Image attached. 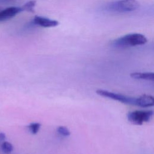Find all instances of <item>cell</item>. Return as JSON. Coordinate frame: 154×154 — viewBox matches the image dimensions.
I'll use <instances>...</instances> for the list:
<instances>
[{"label": "cell", "instance_id": "obj_1", "mask_svg": "<svg viewBox=\"0 0 154 154\" xmlns=\"http://www.w3.org/2000/svg\"><path fill=\"white\" fill-rule=\"evenodd\" d=\"M147 42V38L144 35L139 33H132L114 40L112 42V45L116 48H124L142 45Z\"/></svg>", "mask_w": 154, "mask_h": 154}, {"label": "cell", "instance_id": "obj_2", "mask_svg": "<svg viewBox=\"0 0 154 154\" xmlns=\"http://www.w3.org/2000/svg\"><path fill=\"white\" fill-rule=\"evenodd\" d=\"M140 4L136 0H117L108 3L105 10L113 13H128L136 10Z\"/></svg>", "mask_w": 154, "mask_h": 154}, {"label": "cell", "instance_id": "obj_3", "mask_svg": "<svg viewBox=\"0 0 154 154\" xmlns=\"http://www.w3.org/2000/svg\"><path fill=\"white\" fill-rule=\"evenodd\" d=\"M153 116L152 110H135L129 112L127 115L128 120L132 123L141 125L149 122Z\"/></svg>", "mask_w": 154, "mask_h": 154}, {"label": "cell", "instance_id": "obj_4", "mask_svg": "<svg viewBox=\"0 0 154 154\" xmlns=\"http://www.w3.org/2000/svg\"><path fill=\"white\" fill-rule=\"evenodd\" d=\"M96 93L101 96L108 97L115 100H117L119 102H120L126 104H131V105H135V100L136 97H129L128 96H125L122 94L114 93L112 91H109L107 90H97L96 91Z\"/></svg>", "mask_w": 154, "mask_h": 154}, {"label": "cell", "instance_id": "obj_5", "mask_svg": "<svg viewBox=\"0 0 154 154\" xmlns=\"http://www.w3.org/2000/svg\"><path fill=\"white\" fill-rule=\"evenodd\" d=\"M21 7H10L0 11V22L8 20L22 11Z\"/></svg>", "mask_w": 154, "mask_h": 154}, {"label": "cell", "instance_id": "obj_6", "mask_svg": "<svg viewBox=\"0 0 154 154\" xmlns=\"http://www.w3.org/2000/svg\"><path fill=\"white\" fill-rule=\"evenodd\" d=\"M33 22L35 25L45 28L55 27L59 25V22L55 20H52L47 17L38 16L34 17Z\"/></svg>", "mask_w": 154, "mask_h": 154}, {"label": "cell", "instance_id": "obj_7", "mask_svg": "<svg viewBox=\"0 0 154 154\" xmlns=\"http://www.w3.org/2000/svg\"><path fill=\"white\" fill-rule=\"evenodd\" d=\"M154 105V98L153 96L147 94H143L136 97L135 105L141 107H150Z\"/></svg>", "mask_w": 154, "mask_h": 154}, {"label": "cell", "instance_id": "obj_8", "mask_svg": "<svg viewBox=\"0 0 154 154\" xmlns=\"http://www.w3.org/2000/svg\"><path fill=\"white\" fill-rule=\"evenodd\" d=\"M130 76L135 79L153 81L154 79V73L153 72H134L131 73Z\"/></svg>", "mask_w": 154, "mask_h": 154}, {"label": "cell", "instance_id": "obj_9", "mask_svg": "<svg viewBox=\"0 0 154 154\" xmlns=\"http://www.w3.org/2000/svg\"><path fill=\"white\" fill-rule=\"evenodd\" d=\"M35 4H36V1L35 0H31L25 3L21 8L23 11L25 10L29 12H33L34 7H35Z\"/></svg>", "mask_w": 154, "mask_h": 154}, {"label": "cell", "instance_id": "obj_10", "mask_svg": "<svg viewBox=\"0 0 154 154\" xmlns=\"http://www.w3.org/2000/svg\"><path fill=\"white\" fill-rule=\"evenodd\" d=\"M1 147L2 150L5 153H10L13 150V145L7 141H3L1 145Z\"/></svg>", "mask_w": 154, "mask_h": 154}, {"label": "cell", "instance_id": "obj_11", "mask_svg": "<svg viewBox=\"0 0 154 154\" xmlns=\"http://www.w3.org/2000/svg\"><path fill=\"white\" fill-rule=\"evenodd\" d=\"M41 126L39 123H31L28 125V129L32 134H35L38 132Z\"/></svg>", "mask_w": 154, "mask_h": 154}, {"label": "cell", "instance_id": "obj_12", "mask_svg": "<svg viewBox=\"0 0 154 154\" xmlns=\"http://www.w3.org/2000/svg\"><path fill=\"white\" fill-rule=\"evenodd\" d=\"M57 131L59 134L64 137H68L70 134V132L69 131V130L66 127L63 126H58L57 129Z\"/></svg>", "mask_w": 154, "mask_h": 154}, {"label": "cell", "instance_id": "obj_13", "mask_svg": "<svg viewBox=\"0 0 154 154\" xmlns=\"http://www.w3.org/2000/svg\"><path fill=\"white\" fill-rule=\"evenodd\" d=\"M5 138V135L3 132H0V141L3 142Z\"/></svg>", "mask_w": 154, "mask_h": 154}, {"label": "cell", "instance_id": "obj_14", "mask_svg": "<svg viewBox=\"0 0 154 154\" xmlns=\"http://www.w3.org/2000/svg\"><path fill=\"white\" fill-rule=\"evenodd\" d=\"M2 10H3V9H2V7H0V11H2Z\"/></svg>", "mask_w": 154, "mask_h": 154}]
</instances>
